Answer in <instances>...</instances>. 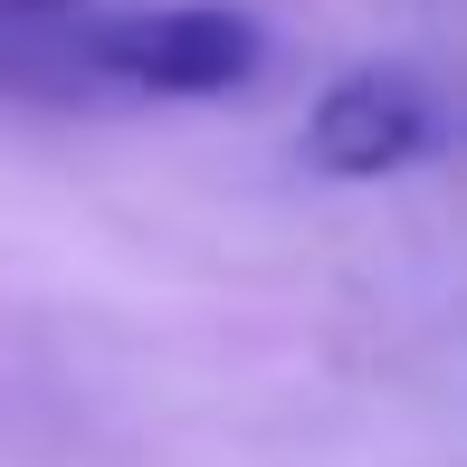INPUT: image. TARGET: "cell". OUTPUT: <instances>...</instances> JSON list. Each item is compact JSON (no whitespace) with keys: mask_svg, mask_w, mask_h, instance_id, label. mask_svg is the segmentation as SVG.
Returning a JSON list of instances; mask_svg holds the SVG:
<instances>
[{"mask_svg":"<svg viewBox=\"0 0 467 467\" xmlns=\"http://www.w3.org/2000/svg\"><path fill=\"white\" fill-rule=\"evenodd\" d=\"M306 153L344 182H391L439 153V105L400 67H344L306 115Z\"/></svg>","mask_w":467,"mask_h":467,"instance_id":"obj_1","label":"cell"},{"mask_svg":"<svg viewBox=\"0 0 467 467\" xmlns=\"http://www.w3.org/2000/svg\"><path fill=\"white\" fill-rule=\"evenodd\" d=\"M77 10H96V0H0V29H57Z\"/></svg>","mask_w":467,"mask_h":467,"instance_id":"obj_2","label":"cell"}]
</instances>
